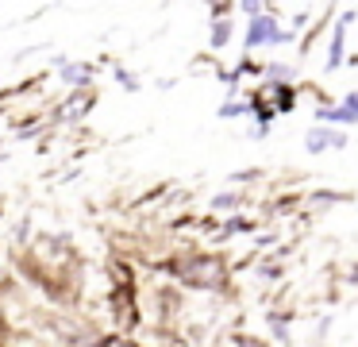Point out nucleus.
<instances>
[{
  "label": "nucleus",
  "mask_w": 358,
  "mask_h": 347,
  "mask_svg": "<svg viewBox=\"0 0 358 347\" xmlns=\"http://www.w3.org/2000/svg\"><path fill=\"white\" fill-rule=\"evenodd\" d=\"M247 46H266V43H289V35L278 27V20L266 12L250 15V27H247V39H243Z\"/></svg>",
  "instance_id": "nucleus-1"
},
{
  "label": "nucleus",
  "mask_w": 358,
  "mask_h": 347,
  "mask_svg": "<svg viewBox=\"0 0 358 347\" xmlns=\"http://www.w3.org/2000/svg\"><path fill=\"white\" fill-rule=\"evenodd\" d=\"M343 143H347V135H335V131H327V128H312L308 139H304V147H308L312 154L327 151V147H343Z\"/></svg>",
  "instance_id": "nucleus-2"
},
{
  "label": "nucleus",
  "mask_w": 358,
  "mask_h": 347,
  "mask_svg": "<svg viewBox=\"0 0 358 347\" xmlns=\"http://www.w3.org/2000/svg\"><path fill=\"white\" fill-rule=\"evenodd\" d=\"M320 120H331V123H355L358 116L350 112L347 104H339V108H320Z\"/></svg>",
  "instance_id": "nucleus-3"
},
{
  "label": "nucleus",
  "mask_w": 358,
  "mask_h": 347,
  "mask_svg": "<svg viewBox=\"0 0 358 347\" xmlns=\"http://www.w3.org/2000/svg\"><path fill=\"white\" fill-rule=\"evenodd\" d=\"M62 81L66 85H89V81H93V74H89V66H66L62 69Z\"/></svg>",
  "instance_id": "nucleus-4"
},
{
  "label": "nucleus",
  "mask_w": 358,
  "mask_h": 347,
  "mask_svg": "<svg viewBox=\"0 0 358 347\" xmlns=\"http://www.w3.org/2000/svg\"><path fill=\"white\" fill-rule=\"evenodd\" d=\"M227 43H231V20H216L212 23V46L220 50V46H227Z\"/></svg>",
  "instance_id": "nucleus-5"
},
{
  "label": "nucleus",
  "mask_w": 358,
  "mask_h": 347,
  "mask_svg": "<svg viewBox=\"0 0 358 347\" xmlns=\"http://www.w3.org/2000/svg\"><path fill=\"white\" fill-rule=\"evenodd\" d=\"M343 27H347V20H343L339 23V27H335V39H331V50H327V66H339V62H343Z\"/></svg>",
  "instance_id": "nucleus-6"
},
{
  "label": "nucleus",
  "mask_w": 358,
  "mask_h": 347,
  "mask_svg": "<svg viewBox=\"0 0 358 347\" xmlns=\"http://www.w3.org/2000/svg\"><path fill=\"white\" fill-rule=\"evenodd\" d=\"M239 205V193H220V197H212V208H235Z\"/></svg>",
  "instance_id": "nucleus-7"
},
{
  "label": "nucleus",
  "mask_w": 358,
  "mask_h": 347,
  "mask_svg": "<svg viewBox=\"0 0 358 347\" xmlns=\"http://www.w3.org/2000/svg\"><path fill=\"white\" fill-rule=\"evenodd\" d=\"M224 231H227V236H235V231H250V220H243V216H231Z\"/></svg>",
  "instance_id": "nucleus-8"
},
{
  "label": "nucleus",
  "mask_w": 358,
  "mask_h": 347,
  "mask_svg": "<svg viewBox=\"0 0 358 347\" xmlns=\"http://www.w3.org/2000/svg\"><path fill=\"white\" fill-rule=\"evenodd\" d=\"M239 8H243L247 15H258V12L266 8V0H239Z\"/></svg>",
  "instance_id": "nucleus-9"
},
{
  "label": "nucleus",
  "mask_w": 358,
  "mask_h": 347,
  "mask_svg": "<svg viewBox=\"0 0 358 347\" xmlns=\"http://www.w3.org/2000/svg\"><path fill=\"white\" fill-rule=\"evenodd\" d=\"M247 112V104H224L220 108V116H224V120H231V116H243Z\"/></svg>",
  "instance_id": "nucleus-10"
},
{
  "label": "nucleus",
  "mask_w": 358,
  "mask_h": 347,
  "mask_svg": "<svg viewBox=\"0 0 358 347\" xmlns=\"http://www.w3.org/2000/svg\"><path fill=\"white\" fill-rule=\"evenodd\" d=\"M347 108L358 116V89H355V93H347Z\"/></svg>",
  "instance_id": "nucleus-11"
}]
</instances>
